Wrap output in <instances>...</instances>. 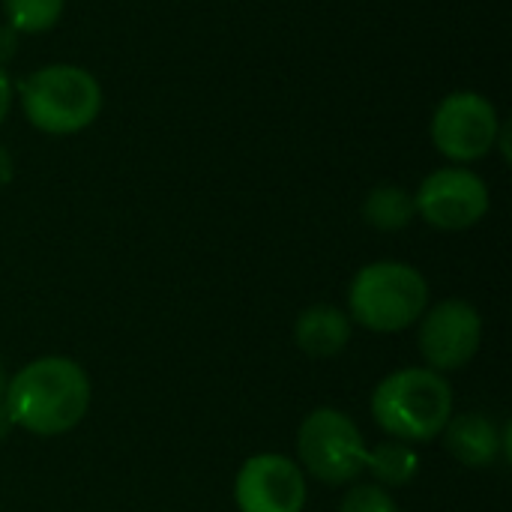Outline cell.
Instances as JSON below:
<instances>
[{
    "instance_id": "6",
    "label": "cell",
    "mask_w": 512,
    "mask_h": 512,
    "mask_svg": "<svg viewBox=\"0 0 512 512\" xmlns=\"http://www.w3.org/2000/svg\"><path fill=\"white\" fill-rule=\"evenodd\" d=\"M501 123L504 120L489 96L480 90H453L435 105L429 138L450 165H471L495 153Z\"/></svg>"
},
{
    "instance_id": "17",
    "label": "cell",
    "mask_w": 512,
    "mask_h": 512,
    "mask_svg": "<svg viewBox=\"0 0 512 512\" xmlns=\"http://www.w3.org/2000/svg\"><path fill=\"white\" fill-rule=\"evenodd\" d=\"M12 105H15V81L9 78V69L0 66V126L6 123Z\"/></svg>"
},
{
    "instance_id": "15",
    "label": "cell",
    "mask_w": 512,
    "mask_h": 512,
    "mask_svg": "<svg viewBox=\"0 0 512 512\" xmlns=\"http://www.w3.org/2000/svg\"><path fill=\"white\" fill-rule=\"evenodd\" d=\"M339 512H399V504L390 489H381L378 483H357L345 492Z\"/></svg>"
},
{
    "instance_id": "9",
    "label": "cell",
    "mask_w": 512,
    "mask_h": 512,
    "mask_svg": "<svg viewBox=\"0 0 512 512\" xmlns=\"http://www.w3.org/2000/svg\"><path fill=\"white\" fill-rule=\"evenodd\" d=\"M306 498L303 468L282 453H258L234 477V504L240 512H303Z\"/></svg>"
},
{
    "instance_id": "14",
    "label": "cell",
    "mask_w": 512,
    "mask_h": 512,
    "mask_svg": "<svg viewBox=\"0 0 512 512\" xmlns=\"http://www.w3.org/2000/svg\"><path fill=\"white\" fill-rule=\"evenodd\" d=\"M3 21L21 36H39L57 27L66 0H0Z\"/></svg>"
},
{
    "instance_id": "8",
    "label": "cell",
    "mask_w": 512,
    "mask_h": 512,
    "mask_svg": "<svg viewBox=\"0 0 512 512\" xmlns=\"http://www.w3.org/2000/svg\"><path fill=\"white\" fill-rule=\"evenodd\" d=\"M483 342V318L480 312L459 297L441 300L420 315L417 345L429 369L435 372H459L465 369Z\"/></svg>"
},
{
    "instance_id": "16",
    "label": "cell",
    "mask_w": 512,
    "mask_h": 512,
    "mask_svg": "<svg viewBox=\"0 0 512 512\" xmlns=\"http://www.w3.org/2000/svg\"><path fill=\"white\" fill-rule=\"evenodd\" d=\"M18 42H21V33L12 30L6 21H0V66H6L18 54Z\"/></svg>"
},
{
    "instance_id": "12",
    "label": "cell",
    "mask_w": 512,
    "mask_h": 512,
    "mask_svg": "<svg viewBox=\"0 0 512 512\" xmlns=\"http://www.w3.org/2000/svg\"><path fill=\"white\" fill-rule=\"evenodd\" d=\"M360 213H363V222L375 231H384V234L405 231L417 219L414 192L399 183H378L363 198Z\"/></svg>"
},
{
    "instance_id": "10",
    "label": "cell",
    "mask_w": 512,
    "mask_h": 512,
    "mask_svg": "<svg viewBox=\"0 0 512 512\" xmlns=\"http://www.w3.org/2000/svg\"><path fill=\"white\" fill-rule=\"evenodd\" d=\"M441 435H444L450 456L465 468H489L498 459L510 462V423L498 426L492 417L480 411H468L459 417L453 414Z\"/></svg>"
},
{
    "instance_id": "13",
    "label": "cell",
    "mask_w": 512,
    "mask_h": 512,
    "mask_svg": "<svg viewBox=\"0 0 512 512\" xmlns=\"http://www.w3.org/2000/svg\"><path fill=\"white\" fill-rule=\"evenodd\" d=\"M366 471L375 477L381 489H402L417 480L420 474V456L414 444L405 441H381L369 447L366 453Z\"/></svg>"
},
{
    "instance_id": "1",
    "label": "cell",
    "mask_w": 512,
    "mask_h": 512,
    "mask_svg": "<svg viewBox=\"0 0 512 512\" xmlns=\"http://www.w3.org/2000/svg\"><path fill=\"white\" fill-rule=\"evenodd\" d=\"M90 378L72 357H39L21 366L3 393L15 429L36 438H57L81 426L90 408Z\"/></svg>"
},
{
    "instance_id": "4",
    "label": "cell",
    "mask_w": 512,
    "mask_h": 512,
    "mask_svg": "<svg viewBox=\"0 0 512 512\" xmlns=\"http://www.w3.org/2000/svg\"><path fill=\"white\" fill-rule=\"evenodd\" d=\"M429 309L426 276L405 261H372L348 288V318L372 333H402Z\"/></svg>"
},
{
    "instance_id": "20",
    "label": "cell",
    "mask_w": 512,
    "mask_h": 512,
    "mask_svg": "<svg viewBox=\"0 0 512 512\" xmlns=\"http://www.w3.org/2000/svg\"><path fill=\"white\" fill-rule=\"evenodd\" d=\"M6 384H9V375H6V369H3V363H0V399H3V393H6Z\"/></svg>"
},
{
    "instance_id": "5",
    "label": "cell",
    "mask_w": 512,
    "mask_h": 512,
    "mask_svg": "<svg viewBox=\"0 0 512 512\" xmlns=\"http://www.w3.org/2000/svg\"><path fill=\"white\" fill-rule=\"evenodd\" d=\"M366 438L339 408H315L297 429V459L303 474L324 486H348L366 471Z\"/></svg>"
},
{
    "instance_id": "18",
    "label": "cell",
    "mask_w": 512,
    "mask_h": 512,
    "mask_svg": "<svg viewBox=\"0 0 512 512\" xmlns=\"http://www.w3.org/2000/svg\"><path fill=\"white\" fill-rule=\"evenodd\" d=\"M12 177H15L12 153H9V147H3V144H0V189H3V186H9V183H12Z\"/></svg>"
},
{
    "instance_id": "19",
    "label": "cell",
    "mask_w": 512,
    "mask_h": 512,
    "mask_svg": "<svg viewBox=\"0 0 512 512\" xmlns=\"http://www.w3.org/2000/svg\"><path fill=\"white\" fill-rule=\"evenodd\" d=\"M15 426H12V420H9V414H6V405H3V399H0V441H6V435L12 432Z\"/></svg>"
},
{
    "instance_id": "11",
    "label": "cell",
    "mask_w": 512,
    "mask_h": 512,
    "mask_svg": "<svg viewBox=\"0 0 512 512\" xmlns=\"http://www.w3.org/2000/svg\"><path fill=\"white\" fill-rule=\"evenodd\" d=\"M351 318L339 306L315 303L306 312H300L294 324V342L297 348L312 360H330L339 357L351 342Z\"/></svg>"
},
{
    "instance_id": "2",
    "label": "cell",
    "mask_w": 512,
    "mask_h": 512,
    "mask_svg": "<svg viewBox=\"0 0 512 512\" xmlns=\"http://www.w3.org/2000/svg\"><path fill=\"white\" fill-rule=\"evenodd\" d=\"M24 120L54 138L90 129L105 105L99 78L78 63H45L15 84Z\"/></svg>"
},
{
    "instance_id": "3",
    "label": "cell",
    "mask_w": 512,
    "mask_h": 512,
    "mask_svg": "<svg viewBox=\"0 0 512 512\" xmlns=\"http://www.w3.org/2000/svg\"><path fill=\"white\" fill-rule=\"evenodd\" d=\"M369 408L387 438L429 444L453 417V387L435 369L408 366L381 378Z\"/></svg>"
},
{
    "instance_id": "7",
    "label": "cell",
    "mask_w": 512,
    "mask_h": 512,
    "mask_svg": "<svg viewBox=\"0 0 512 512\" xmlns=\"http://www.w3.org/2000/svg\"><path fill=\"white\" fill-rule=\"evenodd\" d=\"M417 216L435 231H468L480 225L492 207L489 183L468 165H441L423 177L414 192Z\"/></svg>"
}]
</instances>
